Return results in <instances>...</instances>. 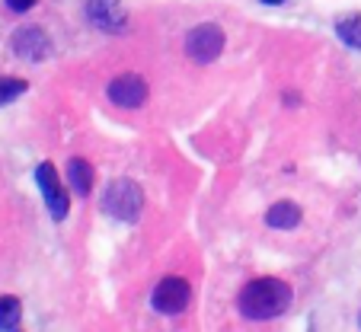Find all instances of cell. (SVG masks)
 Returning a JSON list of instances; mask_svg holds the SVG:
<instances>
[{"label":"cell","mask_w":361,"mask_h":332,"mask_svg":"<svg viewBox=\"0 0 361 332\" xmlns=\"http://www.w3.org/2000/svg\"><path fill=\"white\" fill-rule=\"evenodd\" d=\"M266 224L272 230H294L300 224V208L294 202H275L266 214Z\"/></svg>","instance_id":"9"},{"label":"cell","mask_w":361,"mask_h":332,"mask_svg":"<svg viewBox=\"0 0 361 332\" xmlns=\"http://www.w3.org/2000/svg\"><path fill=\"white\" fill-rule=\"evenodd\" d=\"M336 32H339V39L345 42V45L361 48V16H348V20H339Z\"/></svg>","instance_id":"12"},{"label":"cell","mask_w":361,"mask_h":332,"mask_svg":"<svg viewBox=\"0 0 361 332\" xmlns=\"http://www.w3.org/2000/svg\"><path fill=\"white\" fill-rule=\"evenodd\" d=\"M23 316V307L16 297H0V329H16Z\"/></svg>","instance_id":"11"},{"label":"cell","mask_w":361,"mask_h":332,"mask_svg":"<svg viewBox=\"0 0 361 332\" xmlns=\"http://www.w3.org/2000/svg\"><path fill=\"white\" fill-rule=\"evenodd\" d=\"M144 208V192L135 179H112L102 192V211L116 221H137Z\"/></svg>","instance_id":"2"},{"label":"cell","mask_w":361,"mask_h":332,"mask_svg":"<svg viewBox=\"0 0 361 332\" xmlns=\"http://www.w3.org/2000/svg\"><path fill=\"white\" fill-rule=\"evenodd\" d=\"M87 20L93 23L99 32H125L128 29V10L122 0H90L87 4Z\"/></svg>","instance_id":"6"},{"label":"cell","mask_w":361,"mask_h":332,"mask_svg":"<svg viewBox=\"0 0 361 332\" xmlns=\"http://www.w3.org/2000/svg\"><path fill=\"white\" fill-rule=\"evenodd\" d=\"M26 93V83L23 80H13V77H0V106H7L13 102L16 96Z\"/></svg>","instance_id":"13"},{"label":"cell","mask_w":361,"mask_h":332,"mask_svg":"<svg viewBox=\"0 0 361 332\" xmlns=\"http://www.w3.org/2000/svg\"><path fill=\"white\" fill-rule=\"evenodd\" d=\"M35 183H39L42 195H45L48 214L55 217V221H64V217H68V208H71V198H68V192H64L61 179H58L55 163H39V170H35Z\"/></svg>","instance_id":"4"},{"label":"cell","mask_w":361,"mask_h":332,"mask_svg":"<svg viewBox=\"0 0 361 332\" xmlns=\"http://www.w3.org/2000/svg\"><path fill=\"white\" fill-rule=\"evenodd\" d=\"M224 51V29L214 26V23H202L185 35V54L198 64H212L221 58Z\"/></svg>","instance_id":"3"},{"label":"cell","mask_w":361,"mask_h":332,"mask_svg":"<svg viewBox=\"0 0 361 332\" xmlns=\"http://www.w3.org/2000/svg\"><path fill=\"white\" fill-rule=\"evenodd\" d=\"M7 7L13 10V13H26V10L35 7V0H7Z\"/></svg>","instance_id":"14"},{"label":"cell","mask_w":361,"mask_h":332,"mask_svg":"<svg viewBox=\"0 0 361 332\" xmlns=\"http://www.w3.org/2000/svg\"><path fill=\"white\" fill-rule=\"evenodd\" d=\"M262 4H269V7H279V4H285V0H262Z\"/></svg>","instance_id":"15"},{"label":"cell","mask_w":361,"mask_h":332,"mask_svg":"<svg viewBox=\"0 0 361 332\" xmlns=\"http://www.w3.org/2000/svg\"><path fill=\"white\" fill-rule=\"evenodd\" d=\"M189 297H192L189 281L170 275V278H164L157 288H154V297H150V304H154V310H157V313L176 316V313H183L185 307H189Z\"/></svg>","instance_id":"5"},{"label":"cell","mask_w":361,"mask_h":332,"mask_svg":"<svg viewBox=\"0 0 361 332\" xmlns=\"http://www.w3.org/2000/svg\"><path fill=\"white\" fill-rule=\"evenodd\" d=\"M109 99L118 109H141L147 102V83L141 74H118L109 83Z\"/></svg>","instance_id":"7"},{"label":"cell","mask_w":361,"mask_h":332,"mask_svg":"<svg viewBox=\"0 0 361 332\" xmlns=\"http://www.w3.org/2000/svg\"><path fill=\"white\" fill-rule=\"evenodd\" d=\"M237 307L246 319H275L291 307V285L281 278H252L240 291Z\"/></svg>","instance_id":"1"},{"label":"cell","mask_w":361,"mask_h":332,"mask_svg":"<svg viewBox=\"0 0 361 332\" xmlns=\"http://www.w3.org/2000/svg\"><path fill=\"white\" fill-rule=\"evenodd\" d=\"M68 185L77 195H90V189H93V166L83 156L68 160Z\"/></svg>","instance_id":"10"},{"label":"cell","mask_w":361,"mask_h":332,"mask_svg":"<svg viewBox=\"0 0 361 332\" xmlns=\"http://www.w3.org/2000/svg\"><path fill=\"white\" fill-rule=\"evenodd\" d=\"M13 51L23 61H45L48 54H51V39L39 26H23L13 35Z\"/></svg>","instance_id":"8"}]
</instances>
